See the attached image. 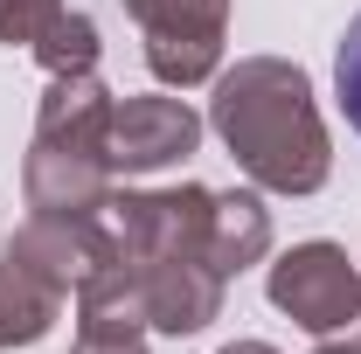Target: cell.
Instances as JSON below:
<instances>
[{
    "label": "cell",
    "mask_w": 361,
    "mask_h": 354,
    "mask_svg": "<svg viewBox=\"0 0 361 354\" xmlns=\"http://www.w3.org/2000/svg\"><path fill=\"white\" fill-rule=\"evenodd\" d=\"M334 97H341V118L361 133V14L348 21V35L334 49Z\"/></svg>",
    "instance_id": "obj_1"
}]
</instances>
